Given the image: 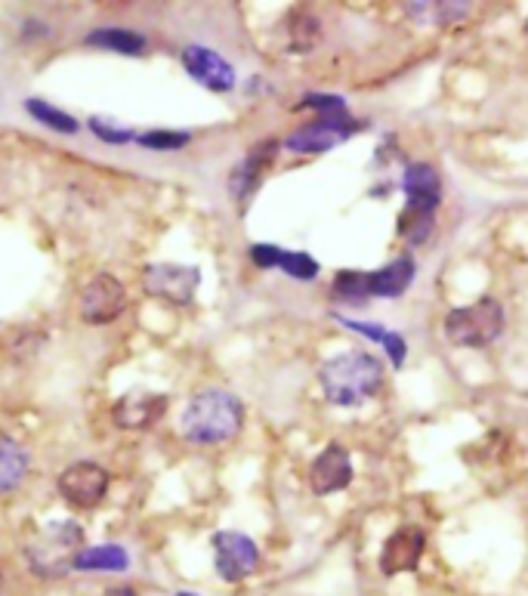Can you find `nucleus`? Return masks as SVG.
<instances>
[{
    "label": "nucleus",
    "mask_w": 528,
    "mask_h": 596,
    "mask_svg": "<svg viewBox=\"0 0 528 596\" xmlns=\"http://www.w3.org/2000/svg\"><path fill=\"white\" fill-rule=\"evenodd\" d=\"M99 596H140L130 584H115V587H109V591H103Z\"/></svg>",
    "instance_id": "31"
},
{
    "label": "nucleus",
    "mask_w": 528,
    "mask_h": 596,
    "mask_svg": "<svg viewBox=\"0 0 528 596\" xmlns=\"http://www.w3.org/2000/svg\"><path fill=\"white\" fill-rule=\"evenodd\" d=\"M415 260L405 253L399 260H393V263H386L383 270L377 272H368V288H371V297H401L405 290L411 288V282H415Z\"/></svg>",
    "instance_id": "17"
},
{
    "label": "nucleus",
    "mask_w": 528,
    "mask_h": 596,
    "mask_svg": "<svg viewBox=\"0 0 528 596\" xmlns=\"http://www.w3.org/2000/svg\"><path fill=\"white\" fill-rule=\"evenodd\" d=\"M275 152H278V143L275 140H266V143H256L248 155H244V162L238 164L236 170L229 174V192H232V199L244 201L254 195V189L263 180V174H266V167L275 162Z\"/></svg>",
    "instance_id": "14"
},
{
    "label": "nucleus",
    "mask_w": 528,
    "mask_h": 596,
    "mask_svg": "<svg viewBox=\"0 0 528 596\" xmlns=\"http://www.w3.org/2000/svg\"><path fill=\"white\" fill-rule=\"evenodd\" d=\"M130 557L121 544L84 547L74 560V572H128Z\"/></svg>",
    "instance_id": "18"
},
{
    "label": "nucleus",
    "mask_w": 528,
    "mask_h": 596,
    "mask_svg": "<svg viewBox=\"0 0 528 596\" xmlns=\"http://www.w3.org/2000/svg\"><path fill=\"white\" fill-rule=\"evenodd\" d=\"M300 109L319 111V118H347V103L340 96H325V93H307L300 99Z\"/></svg>",
    "instance_id": "28"
},
{
    "label": "nucleus",
    "mask_w": 528,
    "mask_h": 596,
    "mask_svg": "<svg viewBox=\"0 0 528 596\" xmlns=\"http://www.w3.org/2000/svg\"><path fill=\"white\" fill-rule=\"evenodd\" d=\"M244 427V405L236 393L207 386L185 402L180 415V433L192 445H223Z\"/></svg>",
    "instance_id": "1"
},
{
    "label": "nucleus",
    "mask_w": 528,
    "mask_h": 596,
    "mask_svg": "<svg viewBox=\"0 0 528 596\" xmlns=\"http://www.w3.org/2000/svg\"><path fill=\"white\" fill-rule=\"evenodd\" d=\"M111 476L106 467L93 464V461H77V464H69L65 470L59 473L56 479V488L59 494L69 501L72 506H81V510H93L106 501L109 494Z\"/></svg>",
    "instance_id": "6"
},
{
    "label": "nucleus",
    "mask_w": 528,
    "mask_h": 596,
    "mask_svg": "<svg viewBox=\"0 0 528 596\" xmlns=\"http://www.w3.org/2000/svg\"><path fill=\"white\" fill-rule=\"evenodd\" d=\"M507 325L504 307L494 297H479L470 307H457L445 315V337L455 346H479L494 344Z\"/></svg>",
    "instance_id": "4"
},
{
    "label": "nucleus",
    "mask_w": 528,
    "mask_h": 596,
    "mask_svg": "<svg viewBox=\"0 0 528 596\" xmlns=\"http://www.w3.org/2000/svg\"><path fill=\"white\" fill-rule=\"evenodd\" d=\"M470 3H408L411 16L427 19V22H452L467 13Z\"/></svg>",
    "instance_id": "26"
},
{
    "label": "nucleus",
    "mask_w": 528,
    "mask_h": 596,
    "mask_svg": "<svg viewBox=\"0 0 528 596\" xmlns=\"http://www.w3.org/2000/svg\"><path fill=\"white\" fill-rule=\"evenodd\" d=\"M91 130L99 136V140H103V143H111V145H124L136 140V133H133V130L111 124V121H106V118H91Z\"/></svg>",
    "instance_id": "29"
},
{
    "label": "nucleus",
    "mask_w": 528,
    "mask_h": 596,
    "mask_svg": "<svg viewBox=\"0 0 528 596\" xmlns=\"http://www.w3.org/2000/svg\"><path fill=\"white\" fill-rule=\"evenodd\" d=\"M177 596H199V594H192V591H180V594Z\"/></svg>",
    "instance_id": "32"
},
{
    "label": "nucleus",
    "mask_w": 528,
    "mask_h": 596,
    "mask_svg": "<svg viewBox=\"0 0 528 596\" xmlns=\"http://www.w3.org/2000/svg\"><path fill=\"white\" fill-rule=\"evenodd\" d=\"M340 325H347L349 331H356V334H362L368 341H374V344H381L386 349V356L389 361L401 368L405 365V356H408V344L401 341L396 331H386L383 325H368V322H356V319H340Z\"/></svg>",
    "instance_id": "20"
},
{
    "label": "nucleus",
    "mask_w": 528,
    "mask_h": 596,
    "mask_svg": "<svg viewBox=\"0 0 528 596\" xmlns=\"http://www.w3.org/2000/svg\"><path fill=\"white\" fill-rule=\"evenodd\" d=\"M201 285V272L182 263H152L143 270V290L170 307H189Z\"/></svg>",
    "instance_id": "5"
},
{
    "label": "nucleus",
    "mask_w": 528,
    "mask_h": 596,
    "mask_svg": "<svg viewBox=\"0 0 528 596\" xmlns=\"http://www.w3.org/2000/svg\"><path fill=\"white\" fill-rule=\"evenodd\" d=\"M167 412L165 393L152 390H130L111 405V420L118 430H152Z\"/></svg>",
    "instance_id": "10"
},
{
    "label": "nucleus",
    "mask_w": 528,
    "mask_h": 596,
    "mask_svg": "<svg viewBox=\"0 0 528 596\" xmlns=\"http://www.w3.org/2000/svg\"><path fill=\"white\" fill-rule=\"evenodd\" d=\"M319 383H322V393L331 405L356 408V405H364L368 398L381 393L383 365L381 359H374L368 353H344V356L322 365Z\"/></svg>",
    "instance_id": "2"
},
{
    "label": "nucleus",
    "mask_w": 528,
    "mask_h": 596,
    "mask_svg": "<svg viewBox=\"0 0 528 596\" xmlns=\"http://www.w3.org/2000/svg\"><path fill=\"white\" fill-rule=\"evenodd\" d=\"M81 550H84V528L74 520H56L28 541L25 560L37 579H62L74 569Z\"/></svg>",
    "instance_id": "3"
},
{
    "label": "nucleus",
    "mask_w": 528,
    "mask_h": 596,
    "mask_svg": "<svg viewBox=\"0 0 528 596\" xmlns=\"http://www.w3.org/2000/svg\"><path fill=\"white\" fill-rule=\"evenodd\" d=\"M352 482V461L344 445H328L312 461L310 486L315 494H334Z\"/></svg>",
    "instance_id": "13"
},
{
    "label": "nucleus",
    "mask_w": 528,
    "mask_h": 596,
    "mask_svg": "<svg viewBox=\"0 0 528 596\" xmlns=\"http://www.w3.org/2000/svg\"><path fill=\"white\" fill-rule=\"evenodd\" d=\"M401 189H405V199L411 207L436 211L439 201H442V180H439L436 167H430V164H411L405 170Z\"/></svg>",
    "instance_id": "15"
},
{
    "label": "nucleus",
    "mask_w": 528,
    "mask_h": 596,
    "mask_svg": "<svg viewBox=\"0 0 528 596\" xmlns=\"http://www.w3.org/2000/svg\"><path fill=\"white\" fill-rule=\"evenodd\" d=\"M356 130H359V124L349 115L347 118H319L312 124L297 127L285 140V148H291L297 155H319V152H328L337 143H344Z\"/></svg>",
    "instance_id": "9"
},
{
    "label": "nucleus",
    "mask_w": 528,
    "mask_h": 596,
    "mask_svg": "<svg viewBox=\"0 0 528 596\" xmlns=\"http://www.w3.org/2000/svg\"><path fill=\"white\" fill-rule=\"evenodd\" d=\"M182 65L185 72L199 81L201 87L214 93H229L236 87V69L229 65L226 56H219L211 47H201V44H189L182 50Z\"/></svg>",
    "instance_id": "11"
},
{
    "label": "nucleus",
    "mask_w": 528,
    "mask_h": 596,
    "mask_svg": "<svg viewBox=\"0 0 528 596\" xmlns=\"http://www.w3.org/2000/svg\"><path fill=\"white\" fill-rule=\"evenodd\" d=\"M25 109H28V115L35 118L37 124H44L47 130H53V133H62V136H74L81 130L77 118H72L69 111L56 109L50 103H44V99H28Z\"/></svg>",
    "instance_id": "22"
},
{
    "label": "nucleus",
    "mask_w": 528,
    "mask_h": 596,
    "mask_svg": "<svg viewBox=\"0 0 528 596\" xmlns=\"http://www.w3.org/2000/svg\"><path fill=\"white\" fill-rule=\"evenodd\" d=\"M427 550V535L418 525H399L381 550V572L386 579L401 575V572H415L420 557Z\"/></svg>",
    "instance_id": "12"
},
{
    "label": "nucleus",
    "mask_w": 528,
    "mask_h": 596,
    "mask_svg": "<svg viewBox=\"0 0 528 596\" xmlns=\"http://www.w3.org/2000/svg\"><path fill=\"white\" fill-rule=\"evenodd\" d=\"M128 309V288L111 272H96L81 290V319L87 325H111Z\"/></svg>",
    "instance_id": "7"
},
{
    "label": "nucleus",
    "mask_w": 528,
    "mask_h": 596,
    "mask_svg": "<svg viewBox=\"0 0 528 596\" xmlns=\"http://www.w3.org/2000/svg\"><path fill=\"white\" fill-rule=\"evenodd\" d=\"M214 565L219 579L238 584L260 569V547L244 532H217L214 535Z\"/></svg>",
    "instance_id": "8"
},
{
    "label": "nucleus",
    "mask_w": 528,
    "mask_h": 596,
    "mask_svg": "<svg viewBox=\"0 0 528 596\" xmlns=\"http://www.w3.org/2000/svg\"><path fill=\"white\" fill-rule=\"evenodd\" d=\"M0 587H3V569H0Z\"/></svg>",
    "instance_id": "33"
},
{
    "label": "nucleus",
    "mask_w": 528,
    "mask_h": 596,
    "mask_svg": "<svg viewBox=\"0 0 528 596\" xmlns=\"http://www.w3.org/2000/svg\"><path fill=\"white\" fill-rule=\"evenodd\" d=\"M189 133L182 130H148V133H136V143H143L146 148H155V152H173V148H182L189 145Z\"/></svg>",
    "instance_id": "27"
},
{
    "label": "nucleus",
    "mask_w": 528,
    "mask_h": 596,
    "mask_svg": "<svg viewBox=\"0 0 528 596\" xmlns=\"http://www.w3.org/2000/svg\"><path fill=\"white\" fill-rule=\"evenodd\" d=\"M278 270L288 272L297 282H315L319 263L312 260L310 253L303 251H281V257H278Z\"/></svg>",
    "instance_id": "25"
},
{
    "label": "nucleus",
    "mask_w": 528,
    "mask_h": 596,
    "mask_svg": "<svg viewBox=\"0 0 528 596\" xmlns=\"http://www.w3.org/2000/svg\"><path fill=\"white\" fill-rule=\"evenodd\" d=\"M334 297H337V300H347V303H364V300L371 297L368 272L352 270L337 272V278H334Z\"/></svg>",
    "instance_id": "24"
},
{
    "label": "nucleus",
    "mask_w": 528,
    "mask_h": 596,
    "mask_svg": "<svg viewBox=\"0 0 528 596\" xmlns=\"http://www.w3.org/2000/svg\"><path fill=\"white\" fill-rule=\"evenodd\" d=\"M288 37H291V50L293 53H307L315 47V40L322 35V25H319V19L310 10H293L291 16H288Z\"/></svg>",
    "instance_id": "23"
},
{
    "label": "nucleus",
    "mask_w": 528,
    "mask_h": 596,
    "mask_svg": "<svg viewBox=\"0 0 528 596\" xmlns=\"http://www.w3.org/2000/svg\"><path fill=\"white\" fill-rule=\"evenodd\" d=\"M433 226H436V211L405 204L399 217V238H405L408 245H423L427 238L433 236Z\"/></svg>",
    "instance_id": "21"
},
{
    "label": "nucleus",
    "mask_w": 528,
    "mask_h": 596,
    "mask_svg": "<svg viewBox=\"0 0 528 596\" xmlns=\"http://www.w3.org/2000/svg\"><path fill=\"white\" fill-rule=\"evenodd\" d=\"M278 257H281V248H275V245H254L251 248V260L260 270H278Z\"/></svg>",
    "instance_id": "30"
},
{
    "label": "nucleus",
    "mask_w": 528,
    "mask_h": 596,
    "mask_svg": "<svg viewBox=\"0 0 528 596\" xmlns=\"http://www.w3.org/2000/svg\"><path fill=\"white\" fill-rule=\"evenodd\" d=\"M32 470V454L13 436L0 433V498L13 494Z\"/></svg>",
    "instance_id": "16"
},
{
    "label": "nucleus",
    "mask_w": 528,
    "mask_h": 596,
    "mask_svg": "<svg viewBox=\"0 0 528 596\" xmlns=\"http://www.w3.org/2000/svg\"><path fill=\"white\" fill-rule=\"evenodd\" d=\"M526 35H528V22H526Z\"/></svg>",
    "instance_id": "34"
},
{
    "label": "nucleus",
    "mask_w": 528,
    "mask_h": 596,
    "mask_svg": "<svg viewBox=\"0 0 528 596\" xmlns=\"http://www.w3.org/2000/svg\"><path fill=\"white\" fill-rule=\"evenodd\" d=\"M87 47H99V50H111V53L121 56H140L146 53L148 40L133 28H93L91 35L84 37Z\"/></svg>",
    "instance_id": "19"
}]
</instances>
